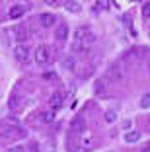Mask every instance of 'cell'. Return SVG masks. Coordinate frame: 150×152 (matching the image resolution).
<instances>
[{
	"mask_svg": "<svg viewBox=\"0 0 150 152\" xmlns=\"http://www.w3.org/2000/svg\"><path fill=\"white\" fill-rule=\"evenodd\" d=\"M96 43V35H94L90 29H86V27H80V29H76L74 33V41H72V51H88L92 45Z\"/></svg>",
	"mask_w": 150,
	"mask_h": 152,
	"instance_id": "obj_1",
	"label": "cell"
},
{
	"mask_svg": "<svg viewBox=\"0 0 150 152\" xmlns=\"http://www.w3.org/2000/svg\"><path fill=\"white\" fill-rule=\"evenodd\" d=\"M51 61V49L45 47V45H39L35 49V63L37 64H47Z\"/></svg>",
	"mask_w": 150,
	"mask_h": 152,
	"instance_id": "obj_2",
	"label": "cell"
},
{
	"mask_svg": "<svg viewBox=\"0 0 150 152\" xmlns=\"http://www.w3.org/2000/svg\"><path fill=\"white\" fill-rule=\"evenodd\" d=\"M29 47H26V45H18L16 49H14V57H16V61H20V63H27L29 61Z\"/></svg>",
	"mask_w": 150,
	"mask_h": 152,
	"instance_id": "obj_3",
	"label": "cell"
},
{
	"mask_svg": "<svg viewBox=\"0 0 150 152\" xmlns=\"http://www.w3.org/2000/svg\"><path fill=\"white\" fill-rule=\"evenodd\" d=\"M107 74H109V78L113 82H123L125 80V70H123V66H121V64H113V66L109 68V72H107Z\"/></svg>",
	"mask_w": 150,
	"mask_h": 152,
	"instance_id": "obj_4",
	"label": "cell"
},
{
	"mask_svg": "<svg viewBox=\"0 0 150 152\" xmlns=\"http://www.w3.org/2000/svg\"><path fill=\"white\" fill-rule=\"evenodd\" d=\"M49 105H51V109H61L62 105H64V96H62L61 92H55V94L49 98Z\"/></svg>",
	"mask_w": 150,
	"mask_h": 152,
	"instance_id": "obj_5",
	"label": "cell"
},
{
	"mask_svg": "<svg viewBox=\"0 0 150 152\" xmlns=\"http://www.w3.org/2000/svg\"><path fill=\"white\" fill-rule=\"evenodd\" d=\"M39 22H41L43 27H53L55 23H57V16H55V14H41Z\"/></svg>",
	"mask_w": 150,
	"mask_h": 152,
	"instance_id": "obj_6",
	"label": "cell"
},
{
	"mask_svg": "<svg viewBox=\"0 0 150 152\" xmlns=\"http://www.w3.org/2000/svg\"><path fill=\"white\" fill-rule=\"evenodd\" d=\"M70 129L74 131V133H84V129H86V121L82 119V117H76V119L70 123Z\"/></svg>",
	"mask_w": 150,
	"mask_h": 152,
	"instance_id": "obj_7",
	"label": "cell"
},
{
	"mask_svg": "<svg viewBox=\"0 0 150 152\" xmlns=\"http://www.w3.org/2000/svg\"><path fill=\"white\" fill-rule=\"evenodd\" d=\"M23 12H26V10H23V6H18V4H16V6H12V8L8 10V16L12 20H20L23 16Z\"/></svg>",
	"mask_w": 150,
	"mask_h": 152,
	"instance_id": "obj_8",
	"label": "cell"
},
{
	"mask_svg": "<svg viewBox=\"0 0 150 152\" xmlns=\"http://www.w3.org/2000/svg\"><path fill=\"white\" fill-rule=\"evenodd\" d=\"M140 140V133L138 131H129L127 134H125V142L127 144H135V142H138Z\"/></svg>",
	"mask_w": 150,
	"mask_h": 152,
	"instance_id": "obj_9",
	"label": "cell"
},
{
	"mask_svg": "<svg viewBox=\"0 0 150 152\" xmlns=\"http://www.w3.org/2000/svg\"><path fill=\"white\" fill-rule=\"evenodd\" d=\"M64 8L68 10V12H72V14H78L80 10H82V6L78 4V0H66V4H64Z\"/></svg>",
	"mask_w": 150,
	"mask_h": 152,
	"instance_id": "obj_10",
	"label": "cell"
},
{
	"mask_svg": "<svg viewBox=\"0 0 150 152\" xmlns=\"http://www.w3.org/2000/svg\"><path fill=\"white\" fill-rule=\"evenodd\" d=\"M27 37H29V31H27L26 26H20L18 29H16V39L18 41H26Z\"/></svg>",
	"mask_w": 150,
	"mask_h": 152,
	"instance_id": "obj_11",
	"label": "cell"
},
{
	"mask_svg": "<svg viewBox=\"0 0 150 152\" xmlns=\"http://www.w3.org/2000/svg\"><path fill=\"white\" fill-rule=\"evenodd\" d=\"M66 37H68V27H66V23H61V26L57 27V39L64 41Z\"/></svg>",
	"mask_w": 150,
	"mask_h": 152,
	"instance_id": "obj_12",
	"label": "cell"
},
{
	"mask_svg": "<svg viewBox=\"0 0 150 152\" xmlns=\"http://www.w3.org/2000/svg\"><path fill=\"white\" fill-rule=\"evenodd\" d=\"M2 123H4V127H16V129H20V121L18 119H14V117H4V121H2Z\"/></svg>",
	"mask_w": 150,
	"mask_h": 152,
	"instance_id": "obj_13",
	"label": "cell"
},
{
	"mask_svg": "<svg viewBox=\"0 0 150 152\" xmlns=\"http://www.w3.org/2000/svg\"><path fill=\"white\" fill-rule=\"evenodd\" d=\"M55 109H51V111H43V113H41V119H43L45 121V123H51V121H53L55 119Z\"/></svg>",
	"mask_w": 150,
	"mask_h": 152,
	"instance_id": "obj_14",
	"label": "cell"
},
{
	"mask_svg": "<svg viewBox=\"0 0 150 152\" xmlns=\"http://www.w3.org/2000/svg\"><path fill=\"white\" fill-rule=\"evenodd\" d=\"M105 121L107 123H115V121H117V113H115L113 109H107L105 111Z\"/></svg>",
	"mask_w": 150,
	"mask_h": 152,
	"instance_id": "obj_15",
	"label": "cell"
},
{
	"mask_svg": "<svg viewBox=\"0 0 150 152\" xmlns=\"http://www.w3.org/2000/svg\"><path fill=\"white\" fill-rule=\"evenodd\" d=\"M62 64H64V68H68V70H74V58H72V57H66L64 58V61H62Z\"/></svg>",
	"mask_w": 150,
	"mask_h": 152,
	"instance_id": "obj_16",
	"label": "cell"
},
{
	"mask_svg": "<svg viewBox=\"0 0 150 152\" xmlns=\"http://www.w3.org/2000/svg\"><path fill=\"white\" fill-rule=\"evenodd\" d=\"M109 4H111L109 0H97V2H96V10H107Z\"/></svg>",
	"mask_w": 150,
	"mask_h": 152,
	"instance_id": "obj_17",
	"label": "cell"
},
{
	"mask_svg": "<svg viewBox=\"0 0 150 152\" xmlns=\"http://www.w3.org/2000/svg\"><path fill=\"white\" fill-rule=\"evenodd\" d=\"M140 107H142V109H148V107H150V94H144V96H142Z\"/></svg>",
	"mask_w": 150,
	"mask_h": 152,
	"instance_id": "obj_18",
	"label": "cell"
},
{
	"mask_svg": "<svg viewBox=\"0 0 150 152\" xmlns=\"http://www.w3.org/2000/svg\"><path fill=\"white\" fill-rule=\"evenodd\" d=\"M26 148L22 146V144H16V146H10V148H6L4 152H23Z\"/></svg>",
	"mask_w": 150,
	"mask_h": 152,
	"instance_id": "obj_19",
	"label": "cell"
},
{
	"mask_svg": "<svg viewBox=\"0 0 150 152\" xmlns=\"http://www.w3.org/2000/svg\"><path fill=\"white\" fill-rule=\"evenodd\" d=\"M142 18H144V20L150 18V4H144V6H142Z\"/></svg>",
	"mask_w": 150,
	"mask_h": 152,
	"instance_id": "obj_20",
	"label": "cell"
},
{
	"mask_svg": "<svg viewBox=\"0 0 150 152\" xmlns=\"http://www.w3.org/2000/svg\"><path fill=\"white\" fill-rule=\"evenodd\" d=\"M43 2H45L47 6H55V4H57V0H43Z\"/></svg>",
	"mask_w": 150,
	"mask_h": 152,
	"instance_id": "obj_21",
	"label": "cell"
},
{
	"mask_svg": "<svg viewBox=\"0 0 150 152\" xmlns=\"http://www.w3.org/2000/svg\"><path fill=\"white\" fill-rule=\"evenodd\" d=\"M123 129H131V121H125V123H123Z\"/></svg>",
	"mask_w": 150,
	"mask_h": 152,
	"instance_id": "obj_22",
	"label": "cell"
},
{
	"mask_svg": "<svg viewBox=\"0 0 150 152\" xmlns=\"http://www.w3.org/2000/svg\"><path fill=\"white\" fill-rule=\"evenodd\" d=\"M142 152H150V144H148V146H146V148H144V150H142Z\"/></svg>",
	"mask_w": 150,
	"mask_h": 152,
	"instance_id": "obj_23",
	"label": "cell"
},
{
	"mask_svg": "<svg viewBox=\"0 0 150 152\" xmlns=\"http://www.w3.org/2000/svg\"><path fill=\"white\" fill-rule=\"evenodd\" d=\"M148 125H150V117H148Z\"/></svg>",
	"mask_w": 150,
	"mask_h": 152,
	"instance_id": "obj_24",
	"label": "cell"
},
{
	"mask_svg": "<svg viewBox=\"0 0 150 152\" xmlns=\"http://www.w3.org/2000/svg\"><path fill=\"white\" fill-rule=\"evenodd\" d=\"M148 33H150V27H148Z\"/></svg>",
	"mask_w": 150,
	"mask_h": 152,
	"instance_id": "obj_25",
	"label": "cell"
},
{
	"mask_svg": "<svg viewBox=\"0 0 150 152\" xmlns=\"http://www.w3.org/2000/svg\"><path fill=\"white\" fill-rule=\"evenodd\" d=\"M148 70H150V66H148Z\"/></svg>",
	"mask_w": 150,
	"mask_h": 152,
	"instance_id": "obj_26",
	"label": "cell"
}]
</instances>
